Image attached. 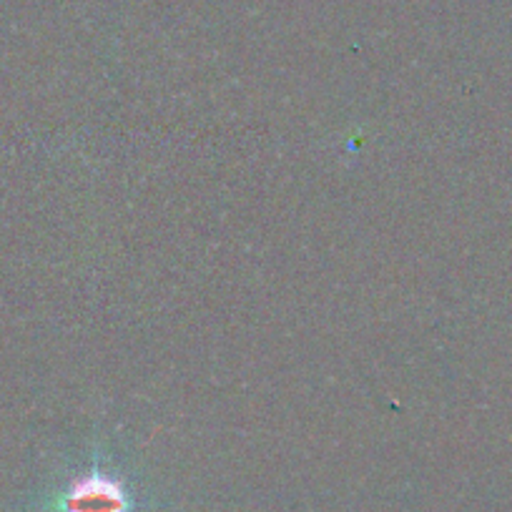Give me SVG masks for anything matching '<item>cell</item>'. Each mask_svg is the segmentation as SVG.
I'll return each mask as SVG.
<instances>
[{
  "label": "cell",
  "instance_id": "6da1fadb",
  "mask_svg": "<svg viewBox=\"0 0 512 512\" xmlns=\"http://www.w3.org/2000/svg\"><path fill=\"white\" fill-rule=\"evenodd\" d=\"M63 512H128V500L118 482L91 475L68 490Z\"/></svg>",
  "mask_w": 512,
  "mask_h": 512
}]
</instances>
